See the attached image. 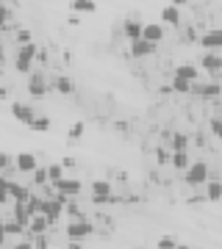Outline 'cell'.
I'll use <instances>...</instances> for the list:
<instances>
[{"instance_id": "1", "label": "cell", "mask_w": 222, "mask_h": 249, "mask_svg": "<svg viewBox=\"0 0 222 249\" xmlns=\"http://www.w3.org/2000/svg\"><path fill=\"white\" fill-rule=\"evenodd\" d=\"M36 53H39V47H36L34 42H28V45H20L17 55H14V70H17V72H22V75H25V72H31Z\"/></svg>"}, {"instance_id": "2", "label": "cell", "mask_w": 222, "mask_h": 249, "mask_svg": "<svg viewBox=\"0 0 222 249\" xmlns=\"http://www.w3.org/2000/svg\"><path fill=\"white\" fill-rule=\"evenodd\" d=\"M47 89H50V83H47V75L44 72H28V94H34L36 100L47 97Z\"/></svg>"}, {"instance_id": "3", "label": "cell", "mask_w": 222, "mask_h": 249, "mask_svg": "<svg viewBox=\"0 0 222 249\" xmlns=\"http://www.w3.org/2000/svg\"><path fill=\"white\" fill-rule=\"evenodd\" d=\"M183 178H186L189 186H203V183H208V163H205V160L189 163V169H186Z\"/></svg>"}, {"instance_id": "4", "label": "cell", "mask_w": 222, "mask_h": 249, "mask_svg": "<svg viewBox=\"0 0 222 249\" xmlns=\"http://www.w3.org/2000/svg\"><path fill=\"white\" fill-rule=\"evenodd\" d=\"M200 47H203V50H211V53L222 50V28H208V31L200 36Z\"/></svg>"}, {"instance_id": "5", "label": "cell", "mask_w": 222, "mask_h": 249, "mask_svg": "<svg viewBox=\"0 0 222 249\" xmlns=\"http://www.w3.org/2000/svg\"><path fill=\"white\" fill-rule=\"evenodd\" d=\"M36 166H39V160H36L34 152H20V155H14V169L22 172V175H34Z\"/></svg>"}, {"instance_id": "6", "label": "cell", "mask_w": 222, "mask_h": 249, "mask_svg": "<svg viewBox=\"0 0 222 249\" xmlns=\"http://www.w3.org/2000/svg\"><path fill=\"white\" fill-rule=\"evenodd\" d=\"M56 191L61 196H78L81 194V188H83V183H81L78 178H61L59 183H53Z\"/></svg>"}, {"instance_id": "7", "label": "cell", "mask_w": 222, "mask_h": 249, "mask_svg": "<svg viewBox=\"0 0 222 249\" xmlns=\"http://www.w3.org/2000/svg\"><path fill=\"white\" fill-rule=\"evenodd\" d=\"M92 224L89 222H83V219H75V222H70L67 224V238H72V241H81V238H86V235H92Z\"/></svg>"}, {"instance_id": "8", "label": "cell", "mask_w": 222, "mask_h": 249, "mask_svg": "<svg viewBox=\"0 0 222 249\" xmlns=\"http://www.w3.org/2000/svg\"><path fill=\"white\" fill-rule=\"evenodd\" d=\"M200 70H203V72H211V75L222 72V55H220V53H211V50H205V53L200 55Z\"/></svg>"}, {"instance_id": "9", "label": "cell", "mask_w": 222, "mask_h": 249, "mask_svg": "<svg viewBox=\"0 0 222 249\" xmlns=\"http://www.w3.org/2000/svg\"><path fill=\"white\" fill-rule=\"evenodd\" d=\"M192 94L203 100H214L217 94H222V86L220 83H192Z\"/></svg>"}, {"instance_id": "10", "label": "cell", "mask_w": 222, "mask_h": 249, "mask_svg": "<svg viewBox=\"0 0 222 249\" xmlns=\"http://www.w3.org/2000/svg\"><path fill=\"white\" fill-rule=\"evenodd\" d=\"M11 114H14V119H17V122L31 124V122H34V116H36V111L28 106V103H11Z\"/></svg>"}, {"instance_id": "11", "label": "cell", "mask_w": 222, "mask_h": 249, "mask_svg": "<svg viewBox=\"0 0 222 249\" xmlns=\"http://www.w3.org/2000/svg\"><path fill=\"white\" fill-rule=\"evenodd\" d=\"M111 194H114V186H111L108 180H95V183H92V196H95L98 202H108Z\"/></svg>"}, {"instance_id": "12", "label": "cell", "mask_w": 222, "mask_h": 249, "mask_svg": "<svg viewBox=\"0 0 222 249\" xmlns=\"http://www.w3.org/2000/svg\"><path fill=\"white\" fill-rule=\"evenodd\" d=\"M156 47L153 42H147V39H136V42H131V55L133 58H147V55L156 53Z\"/></svg>"}, {"instance_id": "13", "label": "cell", "mask_w": 222, "mask_h": 249, "mask_svg": "<svg viewBox=\"0 0 222 249\" xmlns=\"http://www.w3.org/2000/svg\"><path fill=\"white\" fill-rule=\"evenodd\" d=\"M142 39H147V42H153V45H159L161 39H164V25H159V22H144Z\"/></svg>"}, {"instance_id": "14", "label": "cell", "mask_w": 222, "mask_h": 249, "mask_svg": "<svg viewBox=\"0 0 222 249\" xmlns=\"http://www.w3.org/2000/svg\"><path fill=\"white\" fill-rule=\"evenodd\" d=\"M47 227H50V219H47L44 213L31 216V222H28V230H31V235H44V232H47Z\"/></svg>"}, {"instance_id": "15", "label": "cell", "mask_w": 222, "mask_h": 249, "mask_svg": "<svg viewBox=\"0 0 222 249\" xmlns=\"http://www.w3.org/2000/svg\"><path fill=\"white\" fill-rule=\"evenodd\" d=\"M175 75L183 78V80H189V83H197V78H200L203 72H200V67H195V64H181V67L175 70Z\"/></svg>"}, {"instance_id": "16", "label": "cell", "mask_w": 222, "mask_h": 249, "mask_svg": "<svg viewBox=\"0 0 222 249\" xmlns=\"http://www.w3.org/2000/svg\"><path fill=\"white\" fill-rule=\"evenodd\" d=\"M161 22L178 28L181 25V9H178V6H164V11H161Z\"/></svg>"}, {"instance_id": "17", "label": "cell", "mask_w": 222, "mask_h": 249, "mask_svg": "<svg viewBox=\"0 0 222 249\" xmlns=\"http://www.w3.org/2000/svg\"><path fill=\"white\" fill-rule=\"evenodd\" d=\"M142 28H144V22H139V19H128L122 25V34L131 39V42H136V39H142Z\"/></svg>"}, {"instance_id": "18", "label": "cell", "mask_w": 222, "mask_h": 249, "mask_svg": "<svg viewBox=\"0 0 222 249\" xmlns=\"http://www.w3.org/2000/svg\"><path fill=\"white\" fill-rule=\"evenodd\" d=\"M205 199H211V202H220L222 199V183L220 180H208V183H205Z\"/></svg>"}, {"instance_id": "19", "label": "cell", "mask_w": 222, "mask_h": 249, "mask_svg": "<svg viewBox=\"0 0 222 249\" xmlns=\"http://www.w3.org/2000/svg\"><path fill=\"white\" fill-rule=\"evenodd\" d=\"M56 91H61V94H75V83H72V78H67V75H59V78L53 80Z\"/></svg>"}, {"instance_id": "20", "label": "cell", "mask_w": 222, "mask_h": 249, "mask_svg": "<svg viewBox=\"0 0 222 249\" xmlns=\"http://www.w3.org/2000/svg\"><path fill=\"white\" fill-rule=\"evenodd\" d=\"M169 147H172V152H186L189 150V136L186 133H172Z\"/></svg>"}, {"instance_id": "21", "label": "cell", "mask_w": 222, "mask_h": 249, "mask_svg": "<svg viewBox=\"0 0 222 249\" xmlns=\"http://www.w3.org/2000/svg\"><path fill=\"white\" fill-rule=\"evenodd\" d=\"M72 11H78V14H95L98 3L95 0H72Z\"/></svg>"}, {"instance_id": "22", "label": "cell", "mask_w": 222, "mask_h": 249, "mask_svg": "<svg viewBox=\"0 0 222 249\" xmlns=\"http://www.w3.org/2000/svg\"><path fill=\"white\" fill-rule=\"evenodd\" d=\"M28 196H31V194H28V188H25V186H20V183H11V180H9V199L25 202Z\"/></svg>"}, {"instance_id": "23", "label": "cell", "mask_w": 222, "mask_h": 249, "mask_svg": "<svg viewBox=\"0 0 222 249\" xmlns=\"http://www.w3.org/2000/svg\"><path fill=\"white\" fill-rule=\"evenodd\" d=\"M169 163H172L178 172H186L189 169V152H172V155H169Z\"/></svg>"}, {"instance_id": "24", "label": "cell", "mask_w": 222, "mask_h": 249, "mask_svg": "<svg viewBox=\"0 0 222 249\" xmlns=\"http://www.w3.org/2000/svg\"><path fill=\"white\" fill-rule=\"evenodd\" d=\"M14 222L22 224V227H28V222H31V213H28L25 202H17V205H14Z\"/></svg>"}, {"instance_id": "25", "label": "cell", "mask_w": 222, "mask_h": 249, "mask_svg": "<svg viewBox=\"0 0 222 249\" xmlns=\"http://www.w3.org/2000/svg\"><path fill=\"white\" fill-rule=\"evenodd\" d=\"M31 130H36V133H44V130H50V116H34V122L28 124Z\"/></svg>"}, {"instance_id": "26", "label": "cell", "mask_w": 222, "mask_h": 249, "mask_svg": "<svg viewBox=\"0 0 222 249\" xmlns=\"http://www.w3.org/2000/svg\"><path fill=\"white\" fill-rule=\"evenodd\" d=\"M172 91H178V94H192V83L183 78H178V75H172Z\"/></svg>"}, {"instance_id": "27", "label": "cell", "mask_w": 222, "mask_h": 249, "mask_svg": "<svg viewBox=\"0 0 222 249\" xmlns=\"http://www.w3.org/2000/svg\"><path fill=\"white\" fill-rule=\"evenodd\" d=\"M64 178V166L61 163H50L47 166V183H59Z\"/></svg>"}, {"instance_id": "28", "label": "cell", "mask_w": 222, "mask_h": 249, "mask_svg": "<svg viewBox=\"0 0 222 249\" xmlns=\"http://www.w3.org/2000/svg\"><path fill=\"white\" fill-rule=\"evenodd\" d=\"M34 183H36V186H47V169L36 166V172H34Z\"/></svg>"}, {"instance_id": "29", "label": "cell", "mask_w": 222, "mask_h": 249, "mask_svg": "<svg viewBox=\"0 0 222 249\" xmlns=\"http://www.w3.org/2000/svg\"><path fill=\"white\" fill-rule=\"evenodd\" d=\"M211 130H214V136L222 142V116H214L211 119Z\"/></svg>"}, {"instance_id": "30", "label": "cell", "mask_w": 222, "mask_h": 249, "mask_svg": "<svg viewBox=\"0 0 222 249\" xmlns=\"http://www.w3.org/2000/svg\"><path fill=\"white\" fill-rule=\"evenodd\" d=\"M3 202H9V180L0 178V205Z\"/></svg>"}, {"instance_id": "31", "label": "cell", "mask_w": 222, "mask_h": 249, "mask_svg": "<svg viewBox=\"0 0 222 249\" xmlns=\"http://www.w3.org/2000/svg\"><path fill=\"white\" fill-rule=\"evenodd\" d=\"M6 227V235H20L22 232V224H17V222H9V224H3Z\"/></svg>"}, {"instance_id": "32", "label": "cell", "mask_w": 222, "mask_h": 249, "mask_svg": "<svg viewBox=\"0 0 222 249\" xmlns=\"http://www.w3.org/2000/svg\"><path fill=\"white\" fill-rule=\"evenodd\" d=\"M11 19V11L6 9V6H3V3H0V31H3V25H6V22H9Z\"/></svg>"}, {"instance_id": "33", "label": "cell", "mask_w": 222, "mask_h": 249, "mask_svg": "<svg viewBox=\"0 0 222 249\" xmlns=\"http://www.w3.org/2000/svg\"><path fill=\"white\" fill-rule=\"evenodd\" d=\"M81 133H83V122H75L72 124V130H70V139L75 142V139H81Z\"/></svg>"}, {"instance_id": "34", "label": "cell", "mask_w": 222, "mask_h": 249, "mask_svg": "<svg viewBox=\"0 0 222 249\" xmlns=\"http://www.w3.org/2000/svg\"><path fill=\"white\" fill-rule=\"evenodd\" d=\"M11 160H14L11 155H6V152H0V169H9V166H11Z\"/></svg>"}, {"instance_id": "35", "label": "cell", "mask_w": 222, "mask_h": 249, "mask_svg": "<svg viewBox=\"0 0 222 249\" xmlns=\"http://www.w3.org/2000/svg\"><path fill=\"white\" fill-rule=\"evenodd\" d=\"M156 160H159V163H167V160H169V152L159 147V150H156Z\"/></svg>"}, {"instance_id": "36", "label": "cell", "mask_w": 222, "mask_h": 249, "mask_svg": "<svg viewBox=\"0 0 222 249\" xmlns=\"http://www.w3.org/2000/svg\"><path fill=\"white\" fill-rule=\"evenodd\" d=\"M17 42L20 45H28V42H31V34H28V31H17Z\"/></svg>"}, {"instance_id": "37", "label": "cell", "mask_w": 222, "mask_h": 249, "mask_svg": "<svg viewBox=\"0 0 222 249\" xmlns=\"http://www.w3.org/2000/svg\"><path fill=\"white\" fill-rule=\"evenodd\" d=\"M159 249H175V241H172V238H161L159 241Z\"/></svg>"}, {"instance_id": "38", "label": "cell", "mask_w": 222, "mask_h": 249, "mask_svg": "<svg viewBox=\"0 0 222 249\" xmlns=\"http://www.w3.org/2000/svg\"><path fill=\"white\" fill-rule=\"evenodd\" d=\"M47 247V238L44 235H36V249H44Z\"/></svg>"}, {"instance_id": "39", "label": "cell", "mask_w": 222, "mask_h": 249, "mask_svg": "<svg viewBox=\"0 0 222 249\" xmlns=\"http://www.w3.org/2000/svg\"><path fill=\"white\" fill-rule=\"evenodd\" d=\"M6 238H9V235H6V227H3V222H0V247L6 244Z\"/></svg>"}, {"instance_id": "40", "label": "cell", "mask_w": 222, "mask_h": 249, "mask_svg": "<svg viewBox=\"0 0 222 249\" xmlns=\"http://www.w3.org/2000/svg\"><path fill=\"white\" fill-rule=\"evenodd\" d=\"M189 0H172V6H178V9H181V6H186Z\"/></svg>"}]
</instances>
